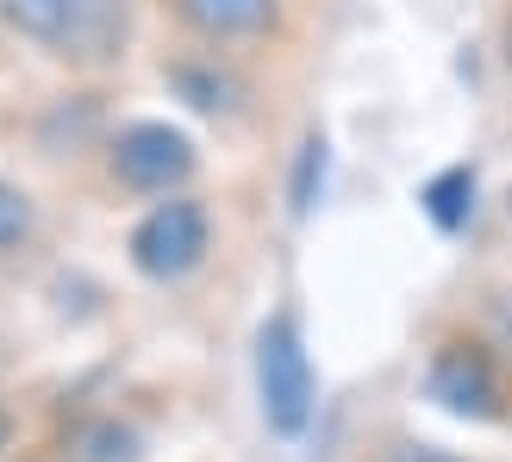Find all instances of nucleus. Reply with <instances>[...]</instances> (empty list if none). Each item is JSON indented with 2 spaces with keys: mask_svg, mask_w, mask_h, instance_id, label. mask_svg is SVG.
<instances>
[{
  "mask_svg": "<svg viewBox=\"0 0 512 462\" xmlns=\"http://www.w3.org/2000/svg\"><path fill=\"white\" fill-rule=\"evenodd\" d=\"M419 200H425V213L438 219L444 231H456V225L475 213V169H444V175H431Z\"/></svg>",
  "mask_w": 512,
  "mask_h": 462,
  "instance_id": "nucleus-7",
  "label": "nucleus"
},
{
  "mask_svg": "<svg viewBox=\"0 0 512 462\" xmlns=\"http://www.w3.org/2000/svg\"><path fill=\"white\" fill-rule=\"evenodd\" d=\"M88 0H0V13H7L25 38H69L75 32V19H82Z\"/></svg>",
  "mask_w": 512,
  "mask_h": 462,
  "instance_id": "nucleus-6",
  "label": "nucleus"
},
{
  "mask_svg": "<svg viewBox=\"0 0 512 462\" xmlns=\"http://www.w3.org/2000/svg\"><path fill=\"white\" fill-rule=\"evenodd\" d=\"M25 231H32V200H25L19 188L0 182V250L25 244Z\"/></svg>",
  "mask_w": 512,
  "mask_h": 462,
  "instance_id": "nucleus-9",
  "label": "nucleus"
},
{
  "mask_svg": "<svg viewBox=\"0 0 512 462\" xmlns=\"http://www.w3.org/2000/svg\"><path fill=\"white\" fill-rule=\"evenodd\" d=\"M394 462H463V456H450V450H431V444H406V450H394Z\"/></svg>",
  "mask_w": 512,
  "mask_h": 462,
  "instance_id": "nucleus-11",
  "label": "nucleus"
},
{
  "mask_svg": "<svg viewBox=\"0 0 512 462\" xmlns=\"http://www.w3.org/2000/svg\"><path fill=\"white\" fill-rule=\"evenodd\" d=\"M175 7L207 38H250L275 19V0H175Z\"/></svg>",
  "mask_w": 512,
  "mask_h": 462,
  "instance_id": "nucleus-5",
  "label": "nucleus"
},
{
  "mask_svg": "<svg viewBox=\"0 0 512 462\" xmlns=\"http://www.w3.org/2000/svg\"><path fill=\"white\" fill-rule=\"evenodd\" d=\"M200 256H207V213H200L194 200H163V207H150L132 231V263L150 281L188 275Z\"/></svg>",
  "mask_w": 512,
  "mask_h": 462,
  "instance_id": "nucleus-2",
  "label": "nucleus"
},
{
  "mask_svg": "<svg viewBox=\"0 0 512 462\" xmlns=\"http://www.w3.org/2000/svg\"><path fill=\"white\" fill-rule=\"evenodd\" d=\"M113 175L138 194H163V188L194 175V144H188V132H175V125H150V119L125 125L113 138Z\"/></svg>",
  "mask_w": 512,
  "mask_h": 462,
  "instance_id": "nucleus-3",
  "label": "nucleus"
},
{
  "mask_svg": "<svg viewBox=\"0 0 512 462\" xmlns=\"http://www.w3.org/2000/svg\"><path fill=\"white\" fill-rule=\"evenodd\" d=\"M431 400L456 419H494L500 413V369L488 363V350L444 344L438 363H431Z\"/></svg>",
  "mask_w": 512,
  "mask_h": 462,
  "instance_id": "nucleus-4",
  "label": "nucleus"
},
{
  "mask_svg": "<svg viewBox=\"0 0 512 462\" xmlns=\"http://www.w3.org/2000/svg\"><path fill=\"white\" fill-rule=\"evenodd\" d=\"M319 188H325V138L313 132L300 144V169H294V213H313Z\"/></svg>",
  "mask_w": 512,
  "mask_h": 462,
  "instance_id": "nucleus-8",
  "label": "nucleus"
},
{
  "mask_svg": "<svg viewBox=\"0 0 512 462\" xmlns=\"http://www.w3.org/2000/svg\"><path fill=\"white\" fill-rule=\"evenodd\" d=\"M256 394H263V419L281 438H300L313 419V363H306L294 313H275L256 331Z\"/></svg>",
  "mask_w": 512,
  "mask_h": 462,
  "instance_id": "nucleus-1",
  "label": "nucleus"
},
{
  "mask_svg": "<svg viewBox=\"0 0 512 462\" xmlns=\"http://www.w3.org/2000/svg\"><path fill=\"white\" fill-rule=\"evenodd\" d=\"M138 450H132V431H119V425H100L94 438H88V450H82V462H132Z\"/></svg>",
  "mask_w": 512,
  "mask_h": 462,
  "instance_id": "nucleus-10",
  "label": "nucleus"
},
{
  "mask_svg": "<svg viewBox=\"0 0 512 462\" xmlns=\"http://www.w3.org/2000/svg\"><path fill=\"white\" fill-rule=\"evenodd\" d=\"M7 438H13V419H7V413H0V450H7Z\"/></svg>",
  "mask_w": 512,
  "mask_h": 462,
  "instance_id": "nucleus-12",
  "label": "nucleus"
}]
</instances>
